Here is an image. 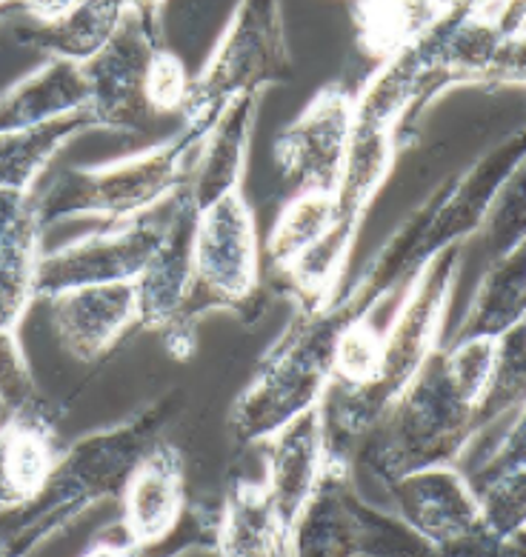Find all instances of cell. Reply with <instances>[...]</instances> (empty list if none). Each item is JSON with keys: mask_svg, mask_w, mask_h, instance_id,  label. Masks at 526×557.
Returning a JSON list of instances; mask_svg holds the SVG:
<instances>
[{"mask_svg": "<svg viewBox=\"0 0 526 557\" xmlns=\"http://www.w3.org/2000/svg\"><path fill=\"white\" fill-rule=\"evenodd\" d=\"M260 100H264V92L237 95L221 109V115L209 123L189 177L183 184V191L189 195L192 207L198 212L212 207L215 200L227 198L229 191L244 189Z\"/></svg>", "mask_w": 526, "mask_h": 557, "instance_id": "19", "label": "cell"}, {"mask_svg": "<svg viewBox=\"0 0 526 557\" xmlns=\"http://www.w3.org/2000/svg\"><path fill=\"white\" fill-rule=\"evenodd\" d=\"M435 95H441V86L424 70L412 47L381 58L378 70L355 92L352 135L332 186V230L309 258L283 277L295 295L297 309L315 312L338 300L343 272L358 244L360 223L395 169L406 117L412 109L427 107Z\"/></svg>", "mask_w": 526, "mask_h": 557, "instance_id": "1", "label": "cell"}, {"mask_svg": "<svg viewBox=\"0 0 526 557\" xmlns=\"http://www.w3.org/2000/svg\"><path fill=\"white\" fill-rule=\"evenodd\" d=\"M167 223H160V240L155 255L146 263L144 275L137 277V300H140V323L146 329H163L181 314L192 286V246L198 209L192 207L189 195L178 189Z\"/></svg>", "mask_w": 526, "mask_h": 557, "instance_id": "21", "label": "cell"}, {"mask_svg": "<svg viewBox=\"0 0 526 557\" xmlns=\"http://www.w3.org/2000/svg\"><path fill=\"white\" fill-rule=\"evenodd\" d=\"M441 92L524 86V0H457L415 44Z\"/></svg>", "mask_w": 526, "mask_h": 557, "instance_id": "10", "label": "cell"}, {"mask_svg": "<svg viewBox=\"0 0 526 557\" xmlns=\"http://www.w3.org/2000/svg\"><path fill=\"white\" fill-rule=\"evenodd\" d=\"M435 0H358L355 24L366 52L387 58L412 47L443 15Z\"/></svg>", "mask_w": 526, "mask_h": 557, "instance_id": "30", "label": "cell"}, {"mask_svg": "<svg viewBox=\"0 0 526 557\" xmlns=\"http://www.w3.org/2000/svg\"><path fill=\"white\" fill-rule=\"evenodd\" d=\"M435 3H438L441 9H450V7H455L457 0H435Z\"/></svg>", "mask_w": 526, "mask_h": 557, "instance_id": "36", "label": "cell"}, {"mask_svg": "<svg viewBox=\"0 0 526 557\" xmlns=\"http://www.w3.org/2000/svg\"><path fill=\"white\" fill-rule=\"evenodd\" d=\"M58 455L49 409L7 412L0 423V511L35 500Z\"/></svg>", "mask_w": 526, "mask_h": 557, "instance_id": "22", "label": "cell"}, {"mask_svg": "<svg viewBox=\"0 0 526 557\" xmlns=\"http://www.w3.org/2000/svg\"><path fill=\"white\" fill-rule=\"evenodd\" d=\"M346 323L350 314L338 300L315 312L297 309L232 404L229 426L237 441L267 443L327 397L335 383L338 337Z\"/></svg>", "mask_w": 526, "mask_h": 557, "instance_id": "6", "label": "cell"}, {"mask_svg": "<svg viewBox=\"0 0 526 557\" xmlns=\"http://www.w3.org/2000/svg\"><path fill=\"white\" fill-rule=\"evenodd\" d=\"M464 267V246H452L432 258L404 286L387 332L381 335L378 377L360 389H332L323 400L329 458L352 460L355 443L378 423L392 397L404 389L424 363L441 346L447 314L455 298L457 275Z\"/></svg>", "mask_w": 526, "mask_h": 557, "instance_id": "4", "label": "cell"}, {"mask_svg": "<svg viewBox=\"0 0 526 557\" xmlns=\"http://www.w3.org/2000/svg\"><path fill=\"white\" fill-rule=\"evenodd\" d=\"M44 218L35 191L0 189V323L21 329L38 300Z\"/></svg>", "mask_w": 526, "mask_h": 557, "instance_id": "20", "label": "cell"}, {"mask_svg": "<svg viewBox=\"0 0 526 557\" xmlns=\"http://www.w3.org/2000/svg\"><path fill=\"white\" fill-rule=\"evenodd\" d=\"M54 335L81 363H95L140 323L137 283H98L58 292L49 298Z\"/></svg>", "mask_w": 526, "mask_h": 557, "instance_id": "18", "label": "cell"}, {"mask_svg": "<svg viewBox=\"0 0 526 557\" xmlns=\"http://www.w3.org/2000/svg\"><path fill=\"white\" fill-rule=\"evenodd\" d=\"M292 555H432L395 511L364 504L352 460L329 458L315 495L292 532Z\"/></svg>", "mask_w": 526, "mask_h": 557, "instance_id": "12", "label": "cell"}, {"mask_svg": "<svg viewBox=\"0 0 526 557\" xmlns=\"http://www.w3.org/2000/svg\"><path fill=\"white\" fill-rule=\"evenodd\" d=\"M260 295L258 221L244 189L229 191L198 212L192 246V286L181 314L163 329L167 349L186 360L198 344L206 314L235 312L252 318Z\"/></svg>", "mask_w": 526, "mask_h": 557, "instance_id": "9", "label": "cell"}, {"mask_svg": "<svg viewBox=\"0 0 526 557\" xmlns=\"http://www.w3.org/2000/svg\"><path fill=\"white\" fill-rule=\"evenodd\" d=\"M355 92L343 84H327L315 92L304 112L278 135L272 146L274 163L283 177L301 186L332 189L341 172L352 135Z\"/></svg>", "mask_w": 526, "mask_h": 557, "instance_id": "16", "label": "cell"}, {"mask_svg": "<svg viewBox=\"0 0 526 557\" xmlns=\"http://www.w3.org/2000/svg\"><path fill=\"white\" fill-rule=\"evenodd\" d=\"M0 397H3L7 412L46 409V397L38 392L29 360L17 341V329H9L3 323H0Z\"/></svg>", "mask_w": 526, "mask_h": 557, "instance_id": "31", "label": "cell"}, {"mask_svg": "<svg viewBox=\"0 0 526 557\" xmlns=\"http://www.w3.org/2000/svg\"><path fill=\"white\" fill-rule=\"evenodd\" d=\"M89 109L103 129L135 132L181 115L192 75L167 47L163 12L130 7L107 47L84 63Z\"/></svg>", "mask_w": 526, "mask_h": 557, "instance_id": "7", "label": "cell"}, {"mask_svg": "<svg viewBox=\"0 0 526 557\" xmlns=\"http://www.w3.org/2000/svg\"><path fill=\"white\" fill-rule=\"evenodd\" d=\"M163 3H167V0H130V7L155 9V12H163Z\"/></svg>", "mask_w": 526, "mask_h": 557, "instance_id": "33", "label": "cell"}, {"mask_svg": "<svg viewBox=\"0 0 526 557\" xmlns=\"http://www.w3.org/2000/svg\"><path fill=\"white\" fill-rule=\"evenodd\" d=\"M524 163L526 135L518 129L461 175L429 191V198L406 214V221L375 252L350 295L338 298L350 321H369L429 260L478 235L498 209L503 189L524 172Z\"/></svg>", "mask_w": 526, "mask_h": 557, "instance_id": "2", "label": "cell"}, {"mask_svg": "<svg viewBox=\"0 0 526 557\" xmlns=\"http://www.w3.org/2000/svg\"><path fill=\"white\" fill-rule=\"evenodd\" d=\"M526 318V240L496 255L480 277L464 321L450 344L469 337H501Z\"/></svg>", "mask_w": 526, "mask_h": 557, "instance_id": "27", "label": "cell"}, {"mask_svg": "<svg viewBox=\"0 0 526 557\" xmlns=\"http://www.w3.org/2000/svg\"><path fill=\"white\" fill-rule=\"evenodd\" d=\"M75 3H81V0H21V9L26 21L49 24V21H58L61 15H66Z\"/></svg>", "mask_w": 526, "mask_h": 557, "instance_id": "32", "label": "cell"}, {"mask_svg": "<svg viewBox=\"0 0 526 557\" xmlns=\"http://www.w3.org/2000/svg\"><path fill=\"white\" fill-rule=\"evenodd\" d=\"M158 223L137 218L77 237L72 244L58 246L54 252H44L38 269V300H49L58 292L77 286L137 281L158 249Z\"/></svg>", "mask_w": 526, "mask_h": 557, "instance_id": "15", "label": "cell"}, {"mask_svg": "<svg viewBox=\"0 0 526 557\" xmlns=\"http://www.w3.org/2000/svg\"><path fill=\"white\" fill-rule=\"evenodd\" d=\"M3 7H15V9H21V0H0V9ZM23 12V9H21Z\"/></svg>", "mask_w": 526, "mask_h": 557, "instance_id": "35", "label": "cell"}, {"mask_svg": "<svg viewBox=\"0 0 526 557\" xmlns=\"http://www.w3.org/2000/svg\"><path fill=\"white\" fill-rule=\"evenodd\" d=\"M292 72L281 0H237L235 12L206 54L198 75H192L183 103V126L209 129L229 100L244 92H267Z\"/></svg>", "mask_w": 526, "mask_h": 557, "instance_id": "11", "label": "cell"}, {"mask_svg": "<svg viewBox=\"0 0 526 557\" xmlns=\"http://www.w3.org/2000/svg\"><path fill=\"white\" fill-rule=\"evenodd\" d=\"M484 400L452 369L443 346L392 397L369 432L355 443L352 466L387 483L435 463H457L480 435Z\"/></svg>", "mask_w": 526, "mask_h": 557, "instance_id": "5", "label": "cell"}, {"mask_svg": "<svg viewBox=\"0 0 526 557\" xmlns=\"http://www.w3.org/2000/svg\"><path fill=\"white\" fill-rule=\"evenodd\" d=\"M172 414L175 406L167 397L121 420L118 426L89 432L63 449L35 500L0 511V555H32L91 506L118 497L132 466L160 441Z\"/></svg>", "mask_w": 526, "mask_h": 557, "instance_id": "3", "label": "cell"}, {"mask_svg": "<svg viewBox=\"0 0 526 557\" xmlns=\"http://www.w3.org/2000/svg\"><path fill=\"white\" fill-rule=\"evenodd\" d=\"M15 15H23L21 9L3 7V9H0V24H7V21H12V17H15Z\"/></svg>", "mask_w": 526, "mask_h": 557, "instance_id": "34", "label": "cell"}, {"mask_svg": "<svg viewBox=\"0 0 526 557\" xmlns=\"http://www.w3.org/2000/svg\"><path fill=\"white\" fill-rule=\"evenodd\" d=\"M89 109L84 63L46 58L38 70L0 92V132L29 129L54 117Z\"/></svg>", "mask_w": 526, "mask_h": 557, "instance_id": "23", "label": "cell"}, {"mask_svg": "<svg viewBox=\"0 0 526 557\" xmlns=\"http://www.w3.org/2000/svg\"><path fill=\"white\" fill-rule=\"evenodd\" d=\"M395 511L432 555H498L478 495L457 463H435L381 483Z\"/></svg>", "mask_w": 526, "mask_h": 557, "instance_id": "13", "label": "cell"}, {"mask_svg": "<svg viewBox=\"0 0 526 557\" xmlns=\"http://www.w3.org/2000/svg\"><path fill=\"white\" fill-rule=\"evenodd\" d=\"M126 12L130 0H81L58 21H26V26H17L15 38L46 58L86 63L112 40Z\"/></svg>", "mask_w": 526, "mask_h": 557, "instance_id": "26", "label": "cell"}, {"mask_svg": "<svg viewBox=\"0 0 526 557\" xmlns=\"http://www.w3.org/2000/svg\"><path fill=\"white\" fill-rule=\"evenodd\" d=\"M118 523L89 541L86 555H135L175 532L186 511V463L175 443L160 437L132 466L121 492Z\"/></svg>", "mask_w": 526, "mask_h": 557, "instance_id": "14", "label": "cell"}, {"mask_svg": "<svg viewBox=\"0 0 526 557\" xmlns=\"http://www.w3.org/2000/svg\"><path fill=\"white\" fill-rule=\"evenodd\" d=\"M332 221H335L332 189L301 186L295 198L286 200V207L281 209L267 237L264 252L269 258V267L281 277L290 275L301 260L318 249L320 240L332 230Z\"/></svg>", "mask_w": 526, "mask_h": 557, "instance_id": "29", "label": "cell"}, {"mask_svg": "<svg viewBox=\"0 0 526 557\" xmlns=\"http://www.w3.org/2000/svg\"><path fill=\"white\" fill-rule=\"evenodd\" d=\"M473 483L478 495L480 515L487 532L501 549L524 537L526 527V449H524V409L515 412L510 435L503 437L501 449L475 474Z\"/></svg>", "mask_w": 526, "mask_h": 557, "instance_id": "24", "label": "cell"}, {"mask_svg": "<svg viewBox=\"0 0 526 557\" xmlns=\"http://www.w3.org/2000/svg\"><path fill=\"white\" fill-rule=\"evenodd\" d=\"M323 400L313 409H306L304 414H297L292 423H286L278 435L267 441V458H264L267 469H264L260 483L278 511L283 532L290 537V555L297 518L304 515L329 463Z\"/></svg>", "mask_w": 526, "mask_h": 557, "instance_id": "17", "label": "cell"}, {"mask_svg": "<svg viewBox=\"0 0 526 557\" xmlns=\"http://www.w3.org/2000/svg\"><path fill=\"white\" fill-rule=\"evenodd\" d=\"M91 129H103V126L91 109H84L29 129L0 132V189L35 191V184L63 146Z\"/></svg>", "mask_w": 526, "mask_h": 557, "instance_id": "28", "label": "cell"}, {"mask_svg": "<svg viewBox=\"0 0 526 557\" xmlns=\"http://www.w3.org/2000/svg\"><path fill=\"white\" fill-rule=\"evenodd\" d=\"M204 132L181 126L160 144L121 161L98 166H69L38 198L44 226L63 221H103L107 226L130 223L169 203L192 172Z\"/></svg>", "mask_w": 526, "mask_h": 557, "instance_id": "8", "label": "cell"}, {"mask_svg": "<svg viewBox=\"0 0 526 557\" xmlns=\"http://www.w3.org/2000/svg\"><path fill=\"white\" fill-rule=\"evenodd\" d=\"M3 414H7V406H3V397H0V423H3Z\"/></svg>", "mask_w": 526, "mask_h": 557, "instance_id": "37", "label": "cell"}, {"mask_svg": "<svg viewBox=\"0 0 526 557\" xmlns=\"http://www.w3.org/2000/svg\"><path fill=\"white\" fill-rule=\"evenodd\" d=\"M215 552L223 557L290 555V537L260 481L235 478L215 523Z\"/></svg>", "mask_w": 526, "mask_h": 557, "instance_id": "25", "label": "cell"}]
</instances>
